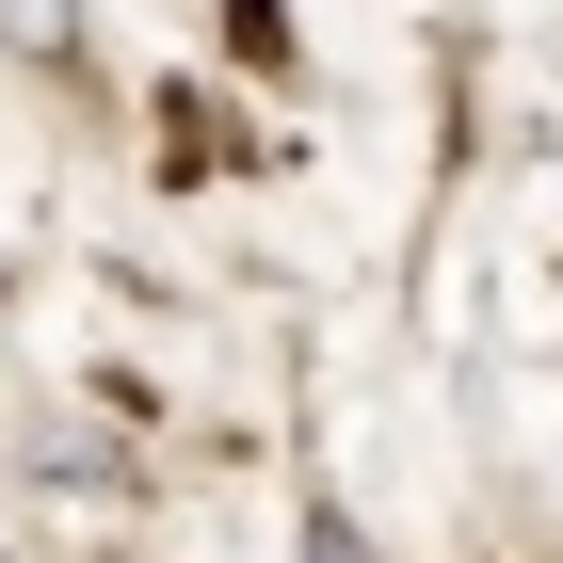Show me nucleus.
I'll list each match as a JSON object with an SVG mask.
<instances>
[{
  "label": "nucleus",
  "instance_id": "nucleus-1",
  "mask_svg": "<svg viewBox=\"0 0 563 563\" xmlns=\"http://www.w3.org/2000/svg\"><path fill=\"white\" fill-rule=\"evenodd\" d=\"M0 33H16V48H65V33H81V0H0Z\"/></svg>",
  "mask_w": 563,
  "mask_h": 563
}]
</instances>
